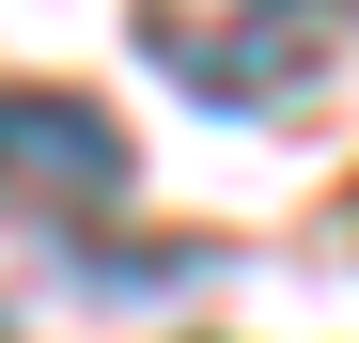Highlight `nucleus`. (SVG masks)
I'll return each instance as SVG.
<instances>
[{
    "instance_id": "f03ea898",
    "label": "nucleus",
    "mask_w": 359,
    "mask_h": 343,
    "mask_svg": "<svg viewBox=\"0 0 359 343\" xmlns=\"http://www.w3.org/2000/svg\"><path fill=\"white\" fill-rule=\"evenodd\" d=\"M0 172H47L63 203H109L126 188V125L79 94H0Z\"/></svg>"
},
{
    "instance_id": "f257e3e1",
    "label": "nucleus",
    "mask_w": 359,
    "mask_h": 343,
    "mask_svg": "<svg viewBox=\"0 0 359 343\" xmlns=\"http://www.w3.org/2000/svg\"><path fill=\"white\" fill-rule=\"evenodd\" d=\"M141 47H156V78H188L203 109H266V94L313 78L328 0H141Z\"/></svg>"
}]
</instances>
